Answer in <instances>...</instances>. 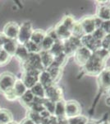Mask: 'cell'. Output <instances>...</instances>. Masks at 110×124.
<instances>
[{
    "label": "cell",
    "instance_id": "obj_10",
    "mask_svg": "<svg viewBox=\"0 0 110 124\" xmlns=\"http://www.w3.org/2000/svg\"><path fill=\"white\" fill-rule=\"evenodd\" d=\"M81 43L82 46L86 47L92 52H95L101 47V41L95 40L92 35H84L81 38Z\"/></svg>",
    "mask_w": 110,
    "mask_h": 124
},
{
    "label": "cell",
    "instance_id": "obj_34",
    "mask_svg": "<svg viewBox=\"0 0 110 124\" xmlns=\"http://www.w3.org/2000/svg\"><path fill=\"white\" fill-rule=\"evenodd\" d=\"M27 117L31 119L35 124H41L42 119H41V117H40V115H39V113L29 110Z\"/></svg>",
    "mask_w": 110,
    "mask_h": 124
},
{
    "label": "cell",
    "instance_id": "obj_48",
    "mask_svg": "<svg viewBox=\"0 0 110 124\" xmlns=\"http://www.w3.org/2000/svg\"><path fill=\"white\" fill-rule=\"evenodd\" d=\"M7 124H17L16 122H14V121H12V122H10V123H8Z\"/></svg>",
    "mask_w": 110,
    "mask_h": 124
},
{
    "label": "cell",
    "instance_id": "obj_26",
    "mask_svg": "<svg viewBox=\"0 0 110 124\" xmlns=\"http://www.w3.org/2000/svg\"><path fill=\"white\" fill-rule=\"evenodd\" d=\"M71 36H73V37H77V38H79V39H81V37L85 35L84 31L82 29V27H81L80 22H76L74 26L72 27V28L71 29Z\"/></svg>",
    "mask_w": 110,
    "mask_h": 124
},
{
    "label": "cell",
    "instance_id": "obj_36",
    "mask_svg": "<svg viewBox=\"0 0 110 124\" xmlns=\"http://www.w3.org/2000/svg\"><path fill=\"white\" fill-rule=\"evenodd\" d=\"M91 35H92V37H93L95 40L101 41L102 40H103L105 37L106 33L101 28H97V29H95V31H94V32L92 33Z\"/></svg>",
    "mask_w": 110,
    "mask_h": 124
},
{
    "label": "cell",
    "instance_id": "obj_33",
    "mask_svg": "<svg viewBox=\"0 0 110 124\" xmlns=\"http://www.w3.org/2000/svg\"><path fill=\"white\" fill-rule=\"evenodd\" d=\"M43 106H44V108L47 110L51 115H53V113H54V108H55L54 102L49 100V99H45L43 102Z\"/></svg>",
    "mask_w": 110,
    "mask_h": 124
},
{
    "label": "cell",
    "instance_id": "obj_47",
    "mask_svg": "<svg viewBox=\"0 0 110 124\" xmlns=\"http://www.w3.org/2000/svg\"><path fill=\"white\" fill-rule=\"evenodd\" d=\"M102 124H110V123L109 121H107V120H104V122H103V123Z\"/></svg>",
    "mask_w": 110,
    "mask_h": 124
},
{
    "label": "cell",
    "instance_id": "obj_28",
    "mask_svg": "<svg viewBox=\"0 0 110 124\" xmlns=\"http://www.w3.org/2000/svg\"><path fill=\"white\" fill-rule=\"evenodd\" d=\"M88 122H89L88 117L83 115H78L76 117L67 118L68 124H86Z\"/></svg>",
    "mask_w": 110,
    "mask_h": 124
},
{
    "label": "cell",
    "instance_id": "obj_42",
    "mask_svg": "<svg viewBox=\"0 0 110 124\" xmlns=\"http://www.w3.org/2000/svg\"><path fill=\"white\" fill-rule=\"evenodd\" d=\"M7 38L5 37L4 35L3 34V32H0V49H1L2 46L3 45V43L6 41V40H7Z\"/></svg>",
    "mask_w": 110,
    "mask_h": 124
},
{
    "label": "cell",
    "instance_id": "obj_15",
    "mask_svg": "<svg viewBox=\"0 0 110 124\" xmlns=\"http://www.w3.org/2000/svg\"><path fill=\"white\" fill-rule=\"evenodd\" d=\"M17 41H13V40H10V39H7L6 41L3 43V45L2 46L1 49L3 50L4 51H6L11 57H13L15 55L16 51H17Z\"/></svg>",
    "mask_w": 110,
    "mask_h": 124
},
{
    "label": "cell",
    "instance_id": "obj_13",
    "mask_svg": "<svg viewBox=\"0 0 110 124\" xmlns=\"http://www.w3.org/2000/svg\"><path fill=\"white\" fill-rule=\"evenodd\" d=\"M38 83L40 84L45 89L54 85V82L53 81L52 78L50 77L49 74L48 73V71L46 70H44L39 73V77H38Z\"/></svg>",
    "mask_w": 110,
    "mask_h": 124
},
{
    "label": "cell",
    "instance_id": "obj_21",
    "mask_svg": "<svg viewBox=\"0 0 110 124\" xmlns=\"http://www.w3.org/2000/svg\"><path fill=\"white\" fill-rule=\"evenodd\" d=\"M29 55H30V53L28 52V51L26 49L24 45H18L14 56H16L21 63H23V62L28 58Z\"/></svg>",
    "mask_w": 110,
    "mask_h": 124
},
{
    "label": "cell",
    "instance_id": "obj_8",
    "mask_svg": "<svg viewBox=\"0 0 110 124\" xmlns=\"http://www.w3.org/2000/svg\"><path fill=\"white\" fill-rule=\"evenodd\" d=\"M81 108L78 102L75 100L65 102V117L67 118L81 115Z\"/></svg>",
    "mask_w": 110,
    "mask_h": 124
},
{
    "label": "cell",
    "instance_id": "obj_46",
    "mask_svg": "<svg viewBox=\"0 0 110 124\" xmlns=\"http://www.w3.org/2000/svg\"><path fill=\"white\" fill-rule=\"evenodd\" d=\"M104 39H106L108 41H109V42H110V34H107V35L105 36Z\"/></svg>",
    "mask_w": 110,
    "mask_h": 124
},
{
    "label": "cell",
    "instance_id": "obj_45",
    "mask_svg": "<svg viewBox=\"0 0 110 124\" xmlns=\"http://www.w3.org/2000/svg\"><path fill=\"white\" fill-rule=\"evenodd\" d=\"M100 123H101V121L99 122V123H97V122H94V121H89L86 124H99Z\"/></svg>",
    "mask_w": 110,
    "mask_h": 124
},
{
    "label": "cell",
    "instance_id": "obj_6",
    "mask_svg": "<svg viewBox=\"0 0 110 124\" xmlns=\"http://www.w3.org/2000/svg\"><path fill=\"white\" fill-rule=\"evenodd\" d=\"M92 54H93V52L91 51H90L86 47L81 46L74 53V61L79 66L83 67L90 60V58L91 57Z\"/></svg>",
    "mask_w": 110,
    "mask_h": 124
},
{
    "label": "cell",
    "instance_id": "obj_25",
    "mask_svg": "<svg viewBox=\"0 0 110 124\" xmlns=\"http://www.w3.org/2000/svg\"><path fill=\"white\" fill-rule=\"evenodd\" d=\"M34 99H35V96L33 95V93H31L30 89H27L26 92L20 98V100H21V103H22L23 105L26 106L28 108L31 103H33Z\"/></svg>",
    "mask_w": 110,
    "mask_h": 124
},
{
    "label": "cell",
    "instance_id": "obj_5",
    "mask_svg": "<svg viewBox=\"0 0 110 124\" xmlns=\"http://www.w3.org/2000/svg\"><path fill=\"white\" fill-rule=\"evenodd\" d=\"M22 65L24 70H37L39 71L44 70L39 53L30 54L27 59L22 63Z\"/></svg>",
    "mask_w": 110,
    "mask_h": 124
},
{
    "label": "cell",
    "instance_id": "obj_38",
    "mask_svg": "<svg viewBox=\"0 0 110 124\" xmlns=\"http://www.w3.org/2000/svg\"><path fill=\"white\" fill-rule=\"evenodd\" d=\"M41 124H57V117L53 115H51L47 118L42 119Z\"/></svg>",
    "mask_w": 110,
    "mask_h": 124
},
{
    "label": "cell",
    "instance_id": "obj_7",
    "mask_svg": "<svg viewBox=\"0 0 110 124\" xmlns=\"http://www.w3.org/2000/svg\"><path fill=\"white\" fill-rule=\"evenodd\" d=\"M40 72L41 71H39L37 70H24L21 80H22L27 89H31L34 85H35L38 83V77H39Z\"/></svg>",
    "mask_w": 110,
    "mask_h": 124
},
{
    "label": "cell",
    "instance_id": "obj_9",
    "mask_svg": "<svg viewBox=\"0 0 110 124\" xmlns=\"http://www.w3.org/2000/svg\"><path fill=\"white\" fill-rule=\"evenodd\" d=\"M45 89V99L57 103L60 100H63V91L62 89L55 85H53L49 88H46Z\"/></svg>",
    "mask_w": 110,
    "mask_h": 124
},
{
    "label": "cell",
    "instance_id": "obj_39",
    "mask_svg": "<svg viewBox=\"0 0 110 124\" xmlns=\"http://www.w3.org/2000/svg\"><path fill=\"white\" fill-rule=\"evenodd\" d=\"M4 97L6 99H7L8 101H15L17 99V97L16 96L15 93L13 92V89H12L11 91L7 92V93H4Z\"/></svg>",
    "mask_w": 110,
    "mask_h": 124
},
{
    "label": "cell",
    "instance_id": "obj_14",
    "mask_svg": "<svg viewBox=\"0 0 110 124\" xmlns=\"http://www.w3.org/2000/svg\"><path fill=\"white\" fill-rule=\"evenodd\" d=\"M54 29L58 34V36L59 39L61 40V41H64V40L68 39L71 36V31H70L69 29H67V27L61 23V22L55 26Z\"/></svg>",
    "mask_w": 110,
    "mask_h": 124
},
{
    "label": "cell",
    "instance_id": "obj_12",
    "mask_svg": "<svg viewBox=\"0 0 110 124\" xmlns=\"http://www.w3.org/2000/svg\"><path fill=\"white\" fill-rule=\"evenodd\" d=\"M79 22L82 27L85 35H91L95 30V17H85Z\"/></svg>",
    "mask_w": 110,
    "mask_h": 124
},
{
    "label": "cell",
    "instance_id": "obj_35",
    "mask_svg": "<svg viewBox=\"0 0 110 124\" xmlns=\"http://www.w3.org/2000/svg\"><path fill=\"white\" fill-rule=\"evenodd\" d=\"M10 59H11V56L8 54L3 51V50L0 49V66L7 65L9 62Z\"/></svg>",
    "mask_w": 110,
    "mask_h": 124
},
{
    "label": "cell",
    "instance_id": "obj_20",
    "mask_svg": "<svg viewBox=\"0 0 110 124\" xmlns=\"http://www.w3.org/2000/svg\"><path fill=\"white\" fill-rule=\"evenodd\" d=\"M46 70L49 74V75H50V77L52 78V79H53V81L54 82V83L61 78V75H62L61 67L57 66V65L52 64L48 69H46Z\"/></svg>",
    "mask_w": 110,
    "mask_h": 124
},
{
    "label": "cell",
    "instance_id": "obj_2",
    "mask_svg": "<svg viewBox=\"0 0 110 124\" xmlns=\"http://www.w3.org/2000/svg\"><path fill=\"white\" fill-rule=\"evenodd\" d=\"M98 84H99V93L94 103V106L97 103L99 95L103 93V91L107 90L110 88V67L104 68L103 70L99 73V75H98Z\"/></svg>",
    "mask_w": 110,
    "mask_h": 124
},
{
    "label": "cell",
    "instance_id": "obj_4",
    "mask_svg": "<svg viewBox=\"0 0 110 124\" xmlns=\"http://www.w3.org/2000/svg\"><path fill=\"white\" fill-rule=\"evenodd\" d=\"M32 25L31 22H24L19 27V32L17 36V42L18 45H24L30 41L31 33H32Z\"/></svg>",
    "mask_w": 110,
    "mask_h": 124
},
{
    "label": "cell",
    "instance_id": "obj_24",
    "mask_svg": "<svg viewBox=\"0 0 110 124\" xmlns=\"http://www.w3.org/2000/svg\"><path fill=\"white\" fill-rule=\"evenodd\" d=\"M13 121V115L10 111L5 108H0V124H7Z\"/></svg>",
    "mask_w": 110,
    "mask_h": 124
},
{
    "label": "cell",
    "instance_id": "obj_27",
    "mask_svg": "<svg viewBox=\"0 0 110 124\" xmlns=\"http://www.w3.org/2000/svg\"><path fill=\"white\" fill-rule=\"evenodd\" d=\"M52 55L53 56H57L58 55H61V54L63 53V41H55L53 43V46L49 51Z\"/></svg>",
    "mask_w": 110,
    "mask_h": 124
},
{
    "label": "cell",
    "instance_id": "obj_49",
    "mask_svg": "<svg viewBox=\"0 0 110 124\" xmlns=\"http://www.w3.org/2000/svg\"><path fill=\"white\" fill-rule=\"evenodd\" d=\"M103 122H104V120H102V121H101V123H99V124H102V123H103Z\"/></svg>",
    "mask_w": 110,
    "mask_h": 124
},
{
    "label": "cell",
    "instance_id": "obj_18",
    "mask_svg": "<svg viewBox=\"0 0 110 124\" xmlns=\"http://www.w3.org/2000/svg\"><path fill=\"white\" fill-rule=\"evenodd\" d=\"M13 89V92L15 93L16 96L17 97V99H20L27 90L26 87L24 85L21 79H16V82H15V84H14Z\"/></svg>",
    "mask_w": 110,
    "mask_h": 124
},
{
    "label": "cell",
    "instance_id": "obj_37",
    "mask_svg": "<svg viewBox=\"0 0 110 124\" xmlns=\"http://www.w3.org/2000/svg\"><path fill=\"white\" fill-rule=\"evenodd\" d=\"M46 35H47L49 37H50V38L53 40L54 42H55V41H61V40L59 39V37H58V36L57 32H56L54 27H53V28L49 29V31L46 32Z\"/></svg>",
    "mask_w": 110,
    "mask_h": 124
},
{
    "label": "cell",
    "instance_id": "obj_23",
    "mask_svg": "<svg viewBox=\"0 0 110 124\" xmlns=\"http://www.w3.org/2000/svg\"><path fill=\"white\" fill-rule=\"evenodd\" d=\"M30 90L35 98L45 99V89L39 83H37L35 85H34Z\"/></svg>",
    "mask_w": 110,
    "mask_h": 124
},
{
    "label": "cell",
    "instance_id": "obj_19",
    "mask_svg": "<svg viewBox=\"0 0 110 124\" xmlns=\"http://www.w3.org/2000/svg\"><path fill=\"white\" fill-rule=\"evenodd\" d=\"M45 36H46V32L42 31V30L39 29L33 30L31 36V38H30V41H31L32 42L40 46V44L42 43V41H43Z\"/></svg>",
    "mask_w": 110,
    "mask_h": 124
},
{
    "label": "cell",
    "instance_id": "obj_50",
    "mask_svg": "<svg viewBox=\"0 0 110 124\" xmlns=\"http://www.w3.org/2000/svg\"><path fill=\"white\" fill-rule=\"evenodd\" d=\"M109 56H110V49H109Z\"/></svg>",
    "mask_w": 110,
    "mask_h": 124
},
{
    "label": "cell",
    "instance_id": "obj_30",
    "mask_svg": "<svg viewBox=\"0 0 110 124\" xmlns=\"http://www.w3.org/2000/svg\"><path fill=\"white\" fill-rule=\"evenodd\" d=\"M53 43H54V41L50 37H49L46 35L43 40V41H42V43L40 44L41 51H49L52 46H53Z\"/></svg>",
    "mask_w": 110,
    "mask_h": 124
},
{
    "label": "cell",
    "instance_id": "obj_43",
    "mask_svg": "<svg viewBox=\"0 0 110 124\" xmlns=\"http://www.w3.org/2000/svg\"><path fill=\"white\" fill-rule=\"evenodd\" d=\"M20 124H35V123H34L30 118L26 117V118H25L24 120H22V121H21V123H20Z\"/></svg>",
    "mask_w": 110,
    "mask_h": 124
},
{
    "label": "cell",
    "instance_id": "obj_17",
    "mask_svg": "<svg viewBox=\"0 0 110 124\" xmlns=\"http://www.w3.org/2000/svg\"><path fill=\"white\" fill-rule=\"evenodd\" d=\"M96 17L102 21L110 20V6L109 4H101L97 10Z\"/></svg>",
    "mask_w": 110,
    "mask_h": 124
},
{
    "label": "cell",
    "instance_id": "obj_16",
    "mask_svg": "<svg viewBox=\"0 0 110 124\" xmlns=\"http://www.w3.org/2000/svg\"><path fill=\"white\" fill-rule=\"evenodd\" d=\"M39 54V56H40L41 64L44 70L48 69L53 64L54 56L49 51H40Z\"/></svg>",
    "mask_w": 110,
    "mask_h": 124
},
{
    "label": "cell",
    "instance_id": "obj_40",
    "mask_svg": "<svg viewBox=\"0 0 110 124\" xmlns=\"http://www.w3.org/2000/svg\"><path fill=\"white\" fill-rule=\"evenodd\" d=\"M101 29L106 33V35H107V34H110V20L103 22Z\"/></svg>",
    "mask_w": 110,
    "mask_h": 124
},
{
    "label": "cell",
    "instance_id": "obj_44",
    "mask_svg": "<svg viewBox=\"0 0 110 124\" xmlns=\"http://www.w3.org/2000/svg\"><path fill=\"white\" fill-rule=\"evenodd\" d=\"M105 102H106V104H107L108 106H110V97H109V96L106 98Z\"/></svg>",
    "mask_w": 110,
    "mask_h": 124
},
{
    "label": "cell",
    "instance_id": "obj_31",
    "mask_svg": "<svg viewBox=\"0 0 110 124\" xmlns=\"http://www.w3.org/2000/svg\"><path fill=\"white\" fill-rule=\"evenodd\" d=\"M67 58L68 57H67L64 53H63V54H61V55H57V56H54L53 64L55 65H57V66L63 68V66L65 65L66 62H67Z\"/></svg>",
    "mask_w": 110,
    "mask_h": 124
},
{
    "label": "cell",
    "instance_id": "obj_29",
    "mask_svg": "<svg viewBox=\"0 0 110 124\" xmlns=\"http://www.w3.org/2000/svg\"><path fill=\"white\" fill-rule=\"evenodd\" d=\"M24 46L26 47V49L27 50L30 54H36L41 51L40 46L32 42L31 41H28L26 43L24 44Z\"/></svg>",
    "mask_w": 110,
    "mask_h": 124
},
{
    "label": "cell",
    "instance_id": "obj_1",
    "mask_svg": "<svg viewBox=\"0 0 110 124\" xmlns=\"http://www.w3.org/2000/svg\"><path fill=\"white\" fill-rule=\"evenodd\" d=\"M108 57H109V51H106L100 47L96 51L93 52L87 63L83 67H81L82 72L85 75L91 76L99 75L104 68L105 61H107Z\"/></svg>",
    "mask_w": 110,
    "mask_h": 124
},
{
    "label": "cell",
    "instance_id": "obj_22",
    "mask_svg": "<svg viewBox=\"0 0 110 124\" xmlns=\"http://www.w3.org/2000/svg\"><path fill=\"white\" fill-rule=\"evenodd\" d=\"M53 116L57 118L65 117V102L63 100H60L57 103H55V108Z\"/></svg>",
    "mask_w": 110,
    "mask_h": 124
},
{
    "label": "cell",
    "instance_id": "obj_11",
    "mask_svg": "<svg viewBox=\"0 0 110 124\" xmlns=\"http://www.w3.org/2000/svg\"><path fill=\"white\" fill-rule=\"evenodd\" d=\"M19 27L20 26L17 23L10 22V23H7L4 26L3 34L7 39L17 41V36H18V32H19Z\"/></svg>",
    "mask_w": 110,
    "mask_h": 124
},
{
    "label": "cell",
    "instance_id": "obj_3",
    "mask_svg": "<svg viewBox=\"0 0 110 124\" xmlns=\"http://www.w3.org/2000/svg\"><path fill=\"white\" fill-rule=\"evenodd\" d=\"M17 78L9 72H5L0 75V93L4 94L13 89Z\"/></svg>",
    "mask_w": 110,
    "mask_h": 124
},
{
    "label": "cell",
    "instance_id": "obj_41",
    "mask_svg": "<svg viewBox=\"0 0 110 124\" xmlns=\"http://www.w3.org/2000/svg\"><path fill=\"white\" fill-rule=\"evenodd\" d=\"M39 115H40V117H41V119H45V118H47V117H49L51 116L50 113H49V112L45 109H44L43 111L39 113Z\"/></svg>",
    "mask_w": 110,
    "mask_h": 124
},
{
    "label": "cell",
    "instance_id": "obj_32",
    "mask_svg": "<svg viewBox=\"0 0 110 124\" xmlns=\"http://www.w3.org/2000/svg\"><path fill=\"white\" fill-rule=\"evenodd\" d=\"M61 23H63L67 29H69L70 31H71V29L72 28L76 21H75V19H74V17H71V15H66L65 17H63V18L62 19Z\"/></svg>",
    "mask_w": 110,
    "mask_h": 124
}]
</instances>
